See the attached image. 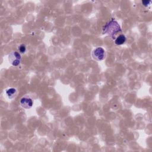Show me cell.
<instances>
[{"label": "cell", "instance_id": "cell-2", "mask_svg": "<svg viewBox=\"0 0 152 152\" xmlns=\"http://www.w3.org/2000/svg\"><path fill=\"white\" fill-rule=\"evenodd\" d=\"M21 55L17 51L11 52L8 55V60L13 66H17L21 62Z\"/></svg>", "mask_w": 152, "mask_h": 152}, {"label": "cell", "instance_id": "cell-5", "mask_svg": "<svg viewBox=\"0 0 152 152\" xmlns=\"http://www.w3.org/2000/svg\"><path fill=\"white\" fill-rule=\"evenodd\" d=\"M126 41V37L124 34H120L115 39V43L117 45H121Z\"/></svg>", "mask_w": 152, "mask_h": 152}, {"label": "cell", "instance_id": "cell-3", "mask_svg": "<svg viewBox=\"0 0 152 152\" xmlns=\"http://www.w3.org/2000/svg\"><path fill=\"white\" fill-rule=\"evenodd\" d=\"M92 56L94 59L97 61H102L105 58V51L102 48L98 47L93 50Z\"/></svg>", "mask_w": 152, "mask_h": 152}, {"label": "cell", "instance_id": "cell-4", "mask_svg": "<svg viewBox=\"0 0 152 152\" xmlns=\"http://www.w3.org/2000/svg\"><path fill=\"white\" fill-rule=\"evenodd\" d=\"M21 106L25 109H30L33 106V100L28 96H24L22 97L20 101Z\"/></svg>", "mask_w": 152, "mask_h": 152}, {"label": "cell", "instance_id": "cell-7", "mask_svg": "<svg viewBox=\"0 0 152 152\" xmlns=\"http://www.w3.org/2000/svg\"><path fill=\"white\" fill-rule=\"evenodd\" d=\"M18 49H19L20 52H21V53H24V52H26V46H25L24 45L22 44V45H21L19 46Z\"/></svg>", "mask_w": 152, "mask_h": 152}, {"label": "cell", "instance_id": "cell-8", "mask_svg": "<svg viewBox=\"0 0 152 152\" xmlns=\"http://www.w3.org/2000/svg\"><path fill=\"white\" fill-rule=\"evenodd\" d=\"M151 1H142V4L145 6V7H147V6H148L150 4H151Z\"/></svg>", "mask_w": 152, "mask_h": 152}, {"label": "cell", "instance_id": "cell-1", "mask_svg": "<svg viewBox=\"0 0 152 152\" xmlns=\"http://www.w3.org/2000/svg\"><path fill=\"white\" fill-rule=\"evenodd\" d=\"M103 32L104 33L108 34L114 39L115 38V36L119 32H121V29L119 24L112 19L104 26L103 28Z\"/></svg>", "mask_w": 152, "mask_h": 152}, {"label": "cell", "instance_id": "cell-6", "mask_svg": "<svg viewBox=\"0 0 152 152\" xmlns=\"http://www.w3.org/2000/svg\"><path fill=\"white\" fill-rule=\"evenodd\" d=\"M16 93L17 90L14 88H10L5 91V93L9 99H12L16 94Z\"/></svg>", "mask_w": 152, "mask_h": 152}]
</instances>
